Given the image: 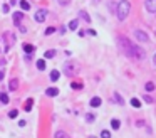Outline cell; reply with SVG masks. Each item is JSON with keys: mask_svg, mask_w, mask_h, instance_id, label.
<instances>
[{"mask_svg": "<svg viewBox=\"0 0 156 138\" xmlns=\"http://www.w3.org/2000/svg\"><path fill=\"white\" fill-rule=\"evenodd\" d=\"M129 12H131V4H129V0H121V2L118 4V7H116V15H118V19H119L121 22L126 20Z\"/></svg>", "mask_w": 156, "mask_h": 138, "instance_id": "cell-1", "label": "cell"}, {"mask_svg": "<svg viewBox=\"0 0 156 138\" xmlns=\"http://www.w3.org/2000/svg\"><path fill=\"white\" fill-rule=\"evenodd\" d=\"M126 54L129 56V57H133V59H136V61H143L144 59V51H143L139 46H131V47L128 49V52Z\"/></svg>", "mask_w": 156, "mask_h": 138, "instance_id": "cell-2", "label": "cell"}, {"mask_svg": "<svg viewBox=\"0 0 156 138\" xmlns=\"http://www.w3.org/2000/svg\"><path fill=\"white\" fill-rule=\"evenodd\" d=\"M118 44L121 46V49L124 51V52H128V49L133 46V44L129 42V39H126V37H119V39H118Z\"/></svg>", "mask_w": 156, "mask_h": 138, "instance_id": "cell-3", "label": "cell"}, {"mask_svg": "<svg viewBox=\"0 0 156 138\" xmlns=\"http://www.w3.org/2000/svg\"><path fill=\"white\" fill-rule=\"evenodd\" d=\"M37 22H44L45 19H47V10L45 8H39L37 12H35V17H34Z\"/></svg>", "mask_w": 156, "mask_h": 138, "instance_id": "cell-4", "label": "cell"}, {"mask_svg": "<svg viewBox=\"0 0 156 138\" xmlns=\"http://www.w3.org/2000/svg\"><path fill=\"white\" fill-rule=\"evenodd\" d=\"M134 35H136V39H138L139 42H148L149 41L148 34H146L144 30H139V29H138V30H134Z\"/></svg>", "mask_w": 156, "mask_h": 138, "instance_id": "cell-5", "label": "cell"}, {"mask_svg": "<svg viewBox=\"0 0 156 138\" xmlns=\"http://www.w3.org/2000/svg\"><path fill=\"white\" fill-rule=\"evenodd\" d=\"M144 7H146L148 12L156 14V0H146V2H144Z\"/></svg>", "mask_w": 156, "mask_h": 138, "instance_id": "cell-6", "label": "cell"}, {"mask_svg": "<svg viewBox=\"0 0 156 138\" xmlns=\"http://www.w3.org/2000/svg\"><path fill=\"white\" fill-rule=\"evenodd\" d=\"M74 69H76V66H74V62H66V64H64V73H66V74H69V76H71V74H74Z\"/></svg>", "mask_w": 156, "mask_h": 138, "instance_id": "cell-7", "label": "cell"}, {"mask_svg": "<svg viewBox=\"0 0 156 138\" xmlns=\"http://www.w3.org/2000/svg\"><path fill=\"white\" fill-rule=\"evenodd\" d=\"M14 24L15 25H20V22H22V19H24V14L22 12H14Z\"/></svg>", "mask_w": 156, "mask_h": 138, "instance_id": "cell-8", "label": "cell"}, {"mask_svg": "<svg viewBox=\"0 0 156 138\" xmlns=\"http://www.w3.org/2000/svg\"><path fill=\"white\" fill-rule=\"evenodd\" d=\"M17 88H19V79H17V77L10 79V83H8V89H10V91H15Z\"/></svg>", "mask_w": 156, "mask_h": 138, "instance_id": "cell-9", "label": "cell"}, {"mask_svg": "<svg viewBox=\"0 0 156 138\" xmlns=\"http://www.w3.org/2000/svg\"><path fill=\"white\" fill-rule=\"evenodd\" d=\"M45 94H47V96H57V94H59V89H57V88H47V91H45Z\"/></svg>", "mask_w": 156, "mask_h": 138, "instance_id": "cell-10", "label": "cell"}, {"mask_svg": "<svg viewBox=\"0 0 156 138\" xmlns=\"http://www.w3.org/2000/svg\"><path fill=\"white\" fill-rule=\"evenodd\" d=\"M101 98H97V96H94L92 98V99H91V106H92V108H97V106H101Z\"/></svg>", "mask_w": 156, "mask_h": 138, "instance_id": "cell-11", "label": "cell"}, {"mask_svg": "<svg viewBox=\"0 0 156 138\" xmlns=\"http://www.w3.org/2000/svg\"><path fill=\"white\" fill-rule=\"evenodd\" d=\"M32 106H34V99L30 98V99H27V101H25V104H24V110H25V111H30V110H32Z\"/></svg>", "mask_w": 156, "mask_h": 138, "instance_id": "cell-12", "label": "cell"}, {"mask_svg": "<svg viewBox=\"0 0 156 138\" xmlns=\"http://www.w3.org/2000/svg\"><path fill=\"white\" fill-rule=\"evenodd\" d=\"M24 51H25L27 54H30V52H35V46H32V44H24Z\"/></svg>", "mask_w": 156, "mask_h": 138, "instance_id": "cell-13", "label": "cell"}, {"mask_svg": "<svg viewBox=\"0 0 156 138\" xmlns=\"http://www.w3.org/2000/svg\"><path fill=\"white\" fill-rule=\"evenodd\" d=\"M35 66H37V69H39V71H44V69H45V59H39Z\"/></svg>", "mask_w": 156, "mask_h": 138, "instance_id": "cell-14", "label": "cell"}, {"mask_svg": "<svg viewBox=\"0 0 156 138\" xmlns=\"http://www.w3.org/2000/svg\"><path fill=\"white\" fill-rule=\"evenodd\" d=\"M59 76H61V73H59L57 69H54V71L50 73V81H57V79H59Z\"/></svg>", "mask_w": 156, "mask_h": 138, "instance_id": "cell-15", "label": "cell"}, {"mask_svg": "<svg viewBox=\"0 0 156 138\" xmlns=\"http://www.w3.org/2000/svg\"><path fill=\"white\" fill-rule=\"evenodd\" d=\"M10 99H8V94H5V93H0V103H3V104H7Z\"/></svg>", "mask_w": 156, "mask_h": 138, "instance_id": "cell-16", "label": "cell"}, {"mask_svg": "<svg viewBox=\"0 0 156 138\" xmlns=\"http://www.w3.org/2000/svg\"><path fill=\"white\" fill-rule=\"evenodd\" d=\"M111 126H113V130H119V126H121L119 120H111Z\"/></svg>", "mask_w": 156, "mask_h": 138, "instance_id": "cell-17", "label": "cell"}, {"mask_svg": "<svg viewBox=\"0 0 156 138\" xmlns=\"http://www.w3.org/2000/svg\"><path fill=\"white\" fill-rule=\"evenodd\" d=\"M20 8H22V10H29V8H30V5H29L27 0H20Z\"/></svg>", "mask_w": 156, "mask_h": 138, "instance_id": "cell-18", "label": "cell"}, {"mask_svg": "<svg viewBox=\"0 0 156 138\" xmlns=\"http://www.w3.org/2000/svg\"><path fill=\"white\" fill-rule=\"evenodd\" d=\"M79 15H81V17H82V19H84L86 22H91V17H89V14H87V12H84V10H81V12H79Z\"/></svg>", "mask_w": 156, "mask_h": 138, "instance_id": "cell-19", "label": "cell"}, {"mask_svg": "<svg viewBox=\"0 0 156 138\" xmlns=\"http://www.w3.org/2000/svg\"><path fill=\"white\" fill-rule=\"evenodd\" d=\"M131 106L139 108V106H141V101H139V99H136V98H133V99H131Z\"/></svg>", "mask_w": 156, "mask_h": 138, "instance_id": "cell-20", "label": "cell"}, {"mask_svg": "<svg viewBox=\"0 0 156 138\" xmlns=\"http://www.w3.org/2000/svg\"><path fill=\"white\" fill-rule=\"evenodd\" d=\"M55 56V51H47L45 54H44V59H50V57H54Z\"/></svg>", "mask_w": 156, "mask_h": 138, "instance_id": "cell-21", "label": "cell"}, {"mask_svg": "<svg viewBox=\"0 0 156 138\" xmlns=\"http://www.w3.org/2000/svg\"><path fill=\"white\" fill-rule=\"evenodd\" d=\"M94 120H96V116L92 115V113H87V115H86V121H89V123H92Z\"/></svg>", "mask_w": 156, "mask_h": 138, "instance_id": "cell-22", "label": "cell"}, {"mask_svg": "<svg viewBox=\"0 0 156 138\" xmlns=\"http://www.w3.org/2000/svg\"><path fill=\"white\" fill-rule=\"evenodd\" d=\"M19 116V111L17 110H10L8 111V118H17Z\"/></svg>", "mask_w": 156, "mask_h": 138, "instance_id": "cell-23", "label": "cell"}, {"mask_svg": "<svg viewBox=\"0 0 156 138\" xmlns=\"http://www.w3.org/2000/svg\"><path fill=\"white\" fill-rule=\"evenodd\" d=\"M69 29H71V30H76V29H77V20H71V22H69Z\"/></svg>", "mask_w": 156, "mask_h": 138, "instance_id": "cell-24", "label": "cell"}, {"mask_svg": "<svg viewBox=\"0 0 156 138\" xmlns=\"http://www.w3.org/2000/svg\"><path fill=\"white\" fill-rule=\"evenodd\" d=\"M55 138H69V137H67V133H64V131H57Z\"/></svg>", "mask_w": 156, "mask_h": 138, "instance_id": "cell-25", "label": "cell"}, {"mask_svg": "<svg viewBox=\"0 0 156 138\" xmlns=\"http://www.w3.org/2000/svg\"><path fill=\"white\" fill-rule=\"evenodd\" d=\"M144 88H146V91H153V89H155V83H151V81H149V83H146Z\"/></svg>", "mask_w": 156, "mask_h": 138, "instance_id": "cell-26", "label": "cell"}, {"mask_svg": "<svg viewBox=\"0 0 156 138\" xmlns=\"http://www.w3.org/2000/svg\"><path fill=\"white\" fill-rule=\"evenodd\" d=\"M101 138H111V133L108 130H102L101 131Z\"/></svg>", "mask_w": 156, "mask_h": 138, "instance_id": "cell-27", "label": "cell"}, {"mask_svg": "<svg viewBox=\"0 0 156 138\" xmlns=\"http://www.w3.org/2000/svg\"><path fill=\"white\" fill-rule=\"evenodd\" d=\"M54 32H55L54 27H49V29H45V32H44V34H45V35H52Z\"/></svg>", "mask_w": 156, "mask_h": 138, "instance_id": "cell-28", "label": "cell"}, {"mask_svg": "<svg viewBox=\"0 0 156 138\" xmlns=\"http://www.w3.org/2000/svg\"><path fill=\"white\" fill-rule=\"evenodd\" d=\"M71 88H74V89H81L82 84L81 83H72V84H71Z\"/></svg>", "mask_w": 156, "mask_h": 138, "instance_id": "cell-29", "label": "cell"}, {"mask_svg": "<svg viewBox=\"0 0 156 138\" xmlns=\"http://www.w3.org/2000/svg\"><path fill=\"white\" fill-rule=\"evenodd\" d=\"M114 98H116V103H119V104H122V98L119 96V94H118V93H116L114 94Z\"/></svg>", "mask_w": 156, "mask_h": 138, "instance_id": "cell-30", "label": "cell"}, {"mask_svg": "<svg viewBox=\"0 0 156 138\" xmlns=\"http://www.w3.org/2000/svg\"><path fill=\"white\" fill-rule=\"evenodd\" d=\"M2 10H3V14H7L8 10H10V7H8L7 4H3V7H2Z\"/></svg>", "mask_w": 156, "mask_h": 138, "instance_id": "cell-31", "label": "cell"}, {"mask_svg": "<svg viewBox=\"0 0 156 138\" xmlns=\"http://www.w3.org/2000/svg\"><path fill=\"white\" fill-rule=\"evenodd\" d=\"M59 4H61V5H69L71 0H59Z\"/></svg>", "mask_w": 156, "mask_h": 138, "instance_id": "cell-32", "label": "cell"}, {"mask_svg": "<svg viewBox=\"0 0 156 138\" xmlns=\"http://www.w3.org/2000/svg\"><path fill=\"white\" fill-rule=\"evenodd\" d=\"M143 99H144L146 103H153V98H151V96H144V98H143Z\"/></svg>", "mask_w": 156, "mask_h": 138, "instance_id": "cell-33", "label": "cell"}, {"mask_svg": "<svg viewBox=\"0 0 156 138\" xmlns=\"http://www.w3.org/2000/svg\"><path fill=\"white\" fill-rule=\"evenodd\" d=\"M87 34H91V35H96V30H94V29H89V30H87Z\"/></svg>", "mask_w": 156, "mask_h": 138, "instance_id": "cell-34", "label": "cell"}, {"mask_svg": "<svg viewBox=\"0 0 156 138\" xmlns=\"http://www.w3.org/2000/svg\"><path fill=\"white\" fill-rule=\"evenodd\" d=\"M2 79H3V71L0 69V81H2Z\"/></svg>", "mask_w": 156, "mask_h": 138, "instance_id": "cell-35", "label": "cell"}, {"mask_svg": "<svg viewBox=\"0 0 156 138\" xmlns=\"http://www.w3.org/2000/svg\"><path fill=\"white\" fill-rule=\"evenodd\" d=\"M153 62H155V66H156V54H155V57H153Z\"/></svg>", "mask_w": 156, "mask_h": 138, "instance_id": "cell-36", "label": "cell"}, {"mask_svg": "<svg viewBox=\"0 0 156 138\" xmlns=\"http://www.w3.org/2000/svg\"><path fill=\"white\" fill-rule=\"evenodd\" d=\"M89 138H96V137H89Z\"/></svg>", "mask_w": 156, "mask_h": 138, "instance_id": "cell-37", "label": "cell"}, {"mask_svg": "<svg viewBox=\"0 0 156 138\" xmlns=\"http://www.w3.org/2000/svg\"><path fill=\"white\" fill-rule=\"evenodd\" d=\"M0 64H2V61H0Z\"/></svg>", "mask_w": 156, "mask_h": 138, "instance_id": "cell-38", "label": "cell"}]
</instances>
